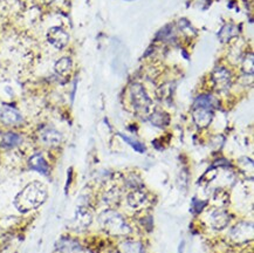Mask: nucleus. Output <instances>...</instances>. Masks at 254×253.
<instances>
[{
	"label": "nucleus",
	"instance_id": "nucleus-8",
	"mask_svg": "<svg viewBox=\"0 0 254 253\" xmlns=\"http://www.w3.org/2000/svg\"><path fill=\"white\" fill-rule=\"evenodd\" d=\"M0 120L7 126H16L21 122L22 117L16 108L10 107V106H4L0 109Z\"/></svg>",
	"mask_w": 254,
	"mask_h": 253
},
{
	"label": "nucleus",
	"instance_id": "nucleus-13",
	"mask_svg": "<svg viewBox=\"0 0 254 253\" xmlns=\"http://www.w3.org/2000/svg\"><path fill=\"white\" fill-rule=\"evenodd\" d=\"M127 200H128V204L132 209H138L145 204L146 195L143 191H141V190H135V191L128 195Z\"/></svg>",
	"mask_w": 254,
	"mask_h": 253
},
{
	"label": "nucleus",
	"instance_id": "nucleus-2",
	"mask_svg": "<svg viewBox=\"0 0 254 253\" xmlns=\"http://www.w3.org/2000/svg\"><path fill=\"white\" fill-rule=\"evenodd\" d=\"M99 220L101 228L108 235H126L131 232L130 226L124 220L122 216L112 210H107L103 214H101Z\"/></svg>",
	"mask_w": 254,
	"mask_h": 253
},
{
	"label": "nucleus",
	"instance_id": "nucleus-19",
	"mask_svg": "<svg viewBox=\"0 0 254 253\" xmlns=\"http://www.w3.org/2000/svg\"><path fill=\"white\" fill-rule=\"evenodd\" d=\"M236 28L233 27V26L231 25H227V26H224L223 28H221L220 33H219V39H221V41H227L230 38H232L233 36H236Z\"/></svg>",
	"mask_w": 254,
	"mask_h": 253
},
{
	"label": "nucleus",
	"instance_id": "nucleus-22",
	"mask_svg": "<svg viewBox=\"0 0 254 253\" xmlns=\"http://www.w3.org/2000/svg\"><path fill=\"white\" fill-rule=\"evenodd\" d=\"M247 66H248V56L246 57V60H245V61H244L245 71H246ZM252 72H253V56L251 55L250 56V74H252ZM247 73H248V70H247Z\"/></svg>",
	"mask_w": 254,
	"mask_h": 253
},
{
	"label": "nucleus",
	"instance_id": "nucleus-21",
	"mask_svg": "<svg viewBox=\"0 0 254 253\" xmlns=\"http://www.w3.org/2000/svg\"><path fill=\"white\" fill-rule=\"evenodd\" d=\"M120 136L122 137V139L126 141V142H128L129 145H132V148L135 149V150H137V151H140V152H143L144 151V145H142V143H140L138 142V141H135V140H131L130 137H127V136H124V135H122V134H120Z\"/></svg>",
	"mask_w": 254,
	"mask_h": 253
},
{
	"label": "nucleus",
	"instance_id": "nucleus-11",
	"mask_svg": "<svg viewBox=\"0 0 254 253\" xmlns=\"http://www.w3.org/2000/svg\"><path fill=\"white\" fill-rule=\"evenodd\" d=\"M212 77L213 81H215L216 87H217L219 90H224V89H227L230 87L231 75L229 71H226L225 68H217V70L213 72Z\"/></svg>",
	"mask_w": 254,
	"mask_h": 253
},
{
	"label": "nucleus",
	"instance_id": "nucleus-10",
	"mask_svg": "<svg viewBox=\"0 0 254 253\" xmlns=\"http://www.w3.org/2000/svg\"><path fill=\"white\" fill-rule=\"evenodd\" d=\"M40 140L48 146H56L61 143L62 135L54 128H46L40 133Z\"/></svg>",
	"mask_w": 254,
	"mask_h": 253
},
{
	"label": "nucleus",
	"instance_id": "nucleus-15",
	"mask_svg": "<svg viewBox=\"0 0 254 253\" xmlns=\"http://www.w3.org/2000/svg\"><path fill=\"white\" fill-rule=\"evenodd\" d=\"M216 106H217V101H216L212 96H210V95H201V96H199L198 99L196 100L193 107L207 108L213 110Z\"/></svg>",
	"mask_w": 254,
	"mask_h": 253
},
{
	"label": "nucleus",
	"instance_id": "nucleus-7",
	"mask_svg": "<svg viewBox=\"0 0 254 253\" xmlns=\"http://www.w3.org/2000/svg\"><path fill=\"white\" fill-rule=\"evenodd\" d=\"M192 117L195 123L199 128H205L211 123L213 117V110L207 108H201V107H193L192 111Z\"/></svg>",
	"mask_w": 254,
	"mask_h": 253
},
{
	"label": "nucleus",
	"instance_id": "nucleus-16",
	"mask_svg": "<svg viewBox=\"0 0 254 253\" xmlns=\"http://www.w3.org/2000/svg\"><path fill=\"white\" fill-rule=\"evenodd\" d=\"M20 142H21V137H20L18 134L7 133L2 137L1 145L2 146H5V148H13V146L20 145Z\"/></svg>",
	"mask_w": 254,
	"mask_h": 253
},
{
	"label": "nucleus",
	"instance_id": "nucleus-17",
	"mask_svg": "<svg viewBox=\"0 0 254 253\" xmlns=\"http://www.w3.org/2000/svg\"><path fill=\"white\" fill-rule=\"evenodd\" d=\"M150 121L152 122V125L157 126H164L169 123V116L165 113H160V111H156L150 116Z\"/></svg>",
	"mask_w": 254,
	"mask_h": 253
},
{
	"label": "nucleus",
	"instance_id": "nucleus-20",
	"mask_svg": "<svg viewBox=\"0 0 254 253\" xmlns=\"http://www.w3.org/2000/svg\"><path fill=\"white\" fill-rule=\"evenodd\" d=\"M57 247L60 250H63V251H73V250H77L80 249L79 244L76 241H73L71 239H62L57 244Z\"/></svg>",
	"mask_w": 254,
	"mask_h": 253
},
{
	"label": "nucleus",
	"instance_id": "nucleus-14",
	"mask_svg": "<svg viewBox=\"0 0 254 253\" xmlns=\"http://www.w3.org/2000/svg\"><path fill=\"white\" fill-rule=\"evenodd\" d=\"M121 253H144V247L140 241L127 240L120 244L118 246Z\"/></svg>",
	"mask_w": 254,
	"mask_h": 253
},
{
	"label": "nucleus",
	"instance_id": "nucleus-18",
	"mask_svg": "<svg viewBox=\"0 0 254 253\" xmlns=\"http://www.w3.org/2000/svg\"><path fill=\"white\" fill-rule=\"evenodd\" d=\"M71 68H72V61L71 59H68V57H62V59H60L55 65L56 73L61 74V75H63V74H67L68 72L71 71Z\"/></svg>",
	"mask_w": 254,
	"mask_h": 253
},
{
	"label": "nucleus",
	"instance_id": "nucleus-4",
	"mask_svg": "<svg viewBox=\"0 0 254 253\" xmlns=\"http://www.w3.org/2000/svg\"><path fill=\"white\" fill-rule=\"evenodd\" d=\"M253 225L251 223H242L236 224V225L231 230V238L236 241V243H246V241L251 240L253 238Z\"/></svg>",
	"mask_w": 254,
	"mask_h": 253
},
{
	"label": "nucleus",
	"instance_id": "nucleus-6",
	"mask_svg": "<svg viewBox=\"0 0 254 253\" xmlns=\"http://www.w3.org/2000/svg\"><path fill=\"white\" fill-rule=\"evenodd\" d=\"M209 223L213 229L223 230L229 225L230 216L225 210L216 209L210 212L209 215Z\"/></svg>",
	"mask_w": 254,
	"mask_h": 253
},
{
	"label": "nucleus",
	"instance_id": "nucleus-5",
	"mask_svg": "<svg viewBox=\"0 0 254 253\" xmlns=\"http://www.w3.org/2000/svg\"><path fill=\"white\" fill-rule=\"evenodd\" d=\"M93 221V215L86 208H79L75 212V217L72 221V228L74 230H85L87 229Z\"/></svg>",
	"mask_w": 254,
	"mask_h": 253
},
{
	"label": "nucleus",
	"instance_id": "nucleus-9",
	"mask_svg": "<svg viewBox=\"0 0 254 253\" xmlns=\"http://www.w3.org/2000/svg\"><path fill=\"white\" fill-rule=\"evenodd\" d=\"M47 38L48 41L53 46H55L56 48H63L65 46H67L69 40L68 34L60 27L51 28L50 32H48Z\"/></svg>",
	"mask_w": 254,
	"mask_h": 253
},
{
	"label": "nucleus",
	"instance_id": "nucleus-12",
	"mask_svg": "<svg viewBox=\"0 0 254 253\" xmlns=\"http://www.w3.org/2000/svg\"><path fill=\"white\" fill-rule=\"evenodd\" d=\"M28 164H30L31 169L39 171L40 174L47 175L48 172H50V166H48L47 162H46V160L41 154L33 155V156L30 158V161H28Z\"/></svg>",
	"mask_w": 254,
	"mask_h": 253
},
{
	"label": "nucleus",
	"instance_id": "nucleus-3",
	"mask_svg": "<svg viewBox=\"0 0 254 253\" xmlns=\"http://www.w3.org/2000/svg\"><path fill=\"white\" fill-rule=\"evenodd\" d=\"M130 94L132 105H134V108L137 111V114L141 115V116H148L150 114L152 102L148 96V94H146L145 89L143 88V86L140 85V83L131 85Z\"/></svg>",
	"mask_w": 254,
	"mask_h": 253
},
{
	"label": "nucleus",
	"instance_id": "nucleus-1",
	"mask_svg": "<svg viewBox=\"0 0 254 253\" xmlns=\"http://www.w3.org/2000/svg\"><path fill=\"white\" fill-rule=\"evenodd\" d=\"M47 190L39 182L30 183L17 195L14 205L20 212H28L42 205L47 199Z\"/></svg>",
	"mask_w": 254,
	"mask_h": 253
}]
</instances>
